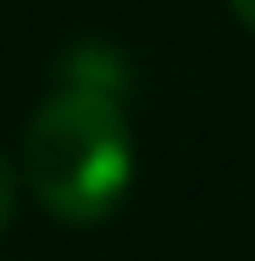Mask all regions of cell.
Segmentation results:
<instances>
[{
    "label": "cell",
    "mask_w": 255,
    "mask_h": 261,
    "mask_svg": "<svg viewBox=\"0 0 255 261\" xmlns=\"http://www.w3.org/2000/svg\"><path fill=\"white\" fill-rule=\"evenodd\" d=\"M78 67V61H72ZM22 172L34 200L61 222H105L133 184V134L117 100V78L67 72V84L39 106L22 139Z\"/></svg>",
    "instance_id": "6da1fadb"
},
{
    "label": "cell",
    "mask_w": 255,
    "mask_h": 261,
    "mask_svg": "<svg viewBox=\"0 0 255 261\" xmlns=\"http://www.w3.org/2000/svg\"><path fill=\"white\" fill-rule=\"evenodd\" d=\"M228 6H233V17H239V22L255 34V0H228Z\"/></svg>",
    "instance_id": "3957f363"
},
{
    "label": "cell",
    "mask_w": 255,
    "mask_h": 261,
    "mask_svg": "<svg viewBox=\"0 0 255 261\" xmlns=\"http://www.w3.org/2000/svg\"><path fill=\"white\" fill-rule=\"evenodd\" d=\"M11 211H17V167H11V161L0 156V233H6Z\"/></svg>",
    "instance_id": "7a4b0ae2"
}]
</instances>
